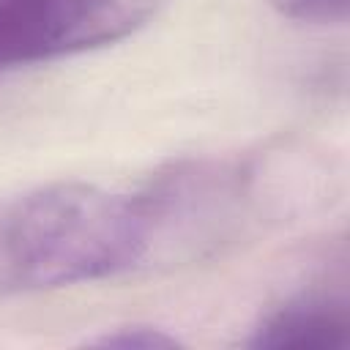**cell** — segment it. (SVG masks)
Masks as SVG:
<instances>
[{
	"label": "cell",
	"instance_id": "obj_3",
	"mask_svg": "<svg viewBox=\"0 0 350 350\" xmlns=\"http://www.w3.org/2000/svg\"><path fill=\"white\" fill-rule=\"evenodd\" d=\"M246 347L254 350H347L350 347V314L345 301L304 293L260 317L252 328Z\"/></svg>",
	"mask_w": 350,
	"mask_h": 350
},
{
	"label": "cell",
	"instance_id": "obj_1",
	"mask_svg": "<svg viewBox=\"0 0 350 350\" xmlns=\"http://www.w3.org/2000/svg\"><path fill=\"white\" fill-rule=\"evenodd\" d=\"M161 227L153 194L82 180L38 186L0 213V287L49 290L139 265Z\"/></svg>",
	"mask_w": 350,
	"mask_h": 350
},
{
	"label": "cell",
	"instance_id": "obj_4",
	"mask_svg": "<svg viewBox=\"0 0 350 350\" xmlns=\"http://www.w3.org/2000/svg\"><path fill=\"white\" fill-rule=\"evenodd\" d=\"M88 347H101V350H172L180 347V342L150 325H123L115 331H107L101 336H93L85 342Z\"/></svg>",
	"mask_w": 350,
	"mask_h": 350
},
{
	"label": "cell",
	"instance_id": "obj_5",
	"mask_svg": "<svg viewBox=\"0 0 350 350\" xmlns=\"http://www.w3.org/2000/svg\"><path fill=\"white\" fill-rule=\"evenodd\" d=\"M282 16L298 22H345L350 0H268Z\"/></svg>",
	"mask_w": 350,
	"mask_h": 350
},
{
	"label": "cell",
	"instance_id": "obj_2",
	"mask_svg": "<svg viewBox=\"0 0 350 350\" xmlns=\"http://www.w3.org/2000/svg\"><path fill=\"white\" fill-rule=\"evenodd\" d=\"M161 5L164 0H0V71L120 41Z\"/></svg>",
	"mask_w": 350,
	"mask_h": 350
}]
</instances>
